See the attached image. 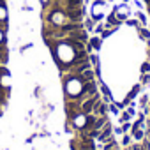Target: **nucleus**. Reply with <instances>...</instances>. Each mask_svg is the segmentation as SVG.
I'll list each match as a JSON object with an SVG mask.
<instances>
[{"instance_id":"obj_1","label":"nucleus","mask_w":150,"mask_h":150,"mask_svg":"<svg viewBox=\"0 0 150 150\" xmlns=\"http://www.w3.org/2000/svg\"><path fill=\"white\" fill-rule=\"evenodd\" d=\"M96 94H97V88H96L94 80L92 81H85V85H83V96L85 97H94Z\"/></svg>"},{"instance_id":"obj_2","label":"nucleus","mask_w":150,"mask_h":150,"mask_svg":"<svg viewBox=\"0 0 150 150\" xmlns=\"http://www.w3.org/2000/svg\"><path fill=\"white\" fill-rule=\"evenodd\" d=\"M81 14H83V9H80V11H74V9H71V11L67 13L69 20H72V21H80V20H81Z\"/></svg>"},{"instance_id":"obj_3","label":"nucleus","mask_w":150,"mask_h":150,"mask_svg":"<svg viewBox=\"0 0 150 150\" xmlns=\"http://www.w3.org/2000/svg\"><path fill=\"white\" fill-rule=\"evenodd\" d=\"M78 78H80L83 83H85V81H92V80H94V72H92L90 69H87V71H83V72L80 74Z\"/></svg>"},{"instance_id":"obj_4","label":"nucleus","mask_w":150,"mask_h":150,"mask_svg":"<svg viewBox=\"0 0 150 150\" xmlns=\"http://www.w3.org/2000/svg\"><path fill=\"white\" fill-rule=\"evenodd\" d=\"M81 28V25L80 23H67V25H64L62 27V30L64 32H76V30H80Z\"/></svg>"},{"instance_id":"obj_5","label":"nucleus","mask_w":150,"mask_h":150,"mask_svg":"<svg viewBox=\"0 0 150 150\" xmlns=\"http://www.w3.org/2000/svg\"><path fill=\"white\" fill-rule=\"evenodd\" d=\"M94 110H96V113H99L101 117H106V110H108V106H106V104H103V103L99 101V104L96 103V106H94Z\"/></svg>"},{"instance_id":"obj_6","label":"nucleus","mask_w":150,"mask_h":150,"mask_svg":"<svg viewBox=\"0 0 150 150\" xmlns=\"http://www.w3.org/2000/svg\"><path fill=\"white\" fill-rule=\"evenodd\" d=\"M110 132H111V127H110V125H106V127L103 129V132H99V136H97V138H99L101 141H104V139H108Z\"/></svg>"},{"instance_id":"obj_7","label":"nucleus","mask_w":150,"mask_h":150,"mask_svg":"<svg viewBox=\"0 0 150 150\" xmlns=\"http://www.w3.org/2000/svg\"><path fill=\"white\" fill-rule=\"evenodd\" d=\"M106 124V117H103V118H99V120H96L94 122V131H101V127Z\"/></svg>"},{"instance_id":"obj_8","label":"nucleus","mask_w":150,"mask_h":150,"mask_svg":"<svg viewBox=\"0 0 150 150\" xmlns=\"http://www.w3.org/2000/svg\"><path fill=\"white\" fill-rule=\"evenodd\" d=\"M71 39H78V41H81V42H83V41H87V34H85V32L72 34V35H71Z\"/></svg>"},{"instance_id":"obj_9","label":"nucleus","mask_w":150,"mask_h":150,"mask_svg":"<svg viewBox=\"0 0 150 150\" xmlns=\"http://www.w3.org/2000/svg\"><path fill=\"white\" fill-rule=\"evenodd\" d=\"M80 4H81V0H67V7H69V11H71V9H76Z\"/></svg>"},{"instance_id":"obj_10","label":"nucleus","mask_w":150,"mask_h":150,"mask_svg":"<svg viewBox=\"0 0 150 150\" xmlns=\"http://www.w3.org/2000/svg\"><path fill=\"white\" fill-rule=\"evenodd\" d=\"M90 46L96 48V50H99V48H101V39H99V37H94V39L90 41Z\"/></svg>"},{"instance_id":"obj_11","label":"nucleus","mask_w":150,"mask_h":150,"mask_svg":"<svg viewBox=\"0 0 150 150\" xmlns=\"http://www.w3.org/2000/svg\"><path fill=\"white\" fill-rule=\"evenodd\" d=\"M138 90H139V87H138V85H136V87H134V88H132V90H131V92H129V96H127V97H125V103H127V101H129V99H132V97H134V96H136V94H138Z\"/></svg>"},{"instance_id":"obj_12","label":"nucleus","mask_w":150,"mask_h":150,"mask_svg":"<svg viewBox=\"0 0 150 150\" xmlns=\"http://www.w3.org/2000/svg\"><path fill=\"white\" fill-rule=\"evenodd\" d=\"M145 111H146V113H150V106H148V108H145ZM146 141L150 143V122H148V131H146Z\"/></svg>"},{"instance_id":"obj_13","label":"nucleus","mask_w":150,"mask_h":150,"mask_svg":"<svg viewBox=\"0 0 150 150\" xmlns=\"http://www.w3.org/2000/svg\"><path fill=\"white\" fill-rule=\"evenodd\" d=\"M134 138H136V139H141V138H143V131L134 129Z\"/></svg>"},{"instance_id":"obj_14","label":"nucleus","mask_w":150,"mask_h":150,"mask_svg":"<svg viewBox=\"0 0 150 150\" xmlns=\"http://www.w3.org/2000/svg\"><path fill=\"white\" fill-rule=\"evenodd\" d=\"M108 21H110V25H113V23H115V25H118V20H117V18H115L113 14H111V16L108 18Z\"/></svg>"},{"instance_id":"obj_15","label":"nucleus","mask_w":150,"mask_h":150,"mask_svg":"<svg viewBox=\"0 0 150 150\" xmlns=\"http://www.w3.org/2000/svg\"><path fill=\"white\" fill-rule=\"evenodd\" d=\"M122 143H124L125 146H127V145H131V136H127V134H125V136H124V141H122Z\"/></svg>"},{"instance_id":"obj_16","label":"nucleus","mask_w":150,"mask_h":150,"mask_svg":"<svg viewBox=\"0 0 150 150\" xmlns=\"http://www.w3.org/2000/svg\"><path fill=\"white\" fill-rule=\"evenodd\" d=\"M141 71H143V72L150 71V64H143V65H141Z\"/></svg>"},{"instance_id":"obj_17","label":"nucleus","mask_w":150,"mask_h":150,"mask_svg":"<svg viewBox=\"0 0 150 150\" xmlns=\"http://www.w3.org/2000/svg\"><path fill=\"white\" fill-rule=\"evenodd\" d=\"M92 124H94V117H88V118H87V127H90Z\"/></svg>"},{"instance_id":"obj_18","label":"nucleus","mask_w":150,"mask_h":150,"mask_svg":"<svg viewBox=\"0 0 150 150\" xmlns=\"http://www.w3.org/2000/svg\"><path fill=\"white\" fill-rule=\"evenodd\" d=\"M141 35L146 39V37H150V32H148V30H141Z\"/></svg>"},{"instance_id":"obj_19","label":"nucleus","mask_w":150,"mask_h":150,"mask_svg":"<svg viewBox=\"0 0 150 150\" xmlns=\"http://www.w3.org/2000/svg\"><path fill=\"white\" fill-rule=\"evenodd\" d=\"M97 60H99L97 55H92V57H90V62H92V64H97Z\"/></svg>"},{"instance_id":"obj_20","label":"nucleus","mask_w":150,"mask_h":150,"mask_svg":"<svg viewBox=\"0 0 150 150\" xmlns=\"http://www.w3.org/2000/svg\"><path fill=\"white\" fill-rule=\"evenodd\" d=\"M101 88H103V94H106V96H110V90H108V87H106V85H103Z\"/></svg>"},{"instance_id":"obj_21","label":"nucleus","mask_w":150,"mask_h":150,"mask_svg":"<svg viewBox=\"0 0 150 150\" xmlns=\"http://www.w3.org/2000/svg\"><path fill=\"white\" fill-rule=\"evenodd\" d=\"M131 150H143V146H141V145H132Z\"/></svg>"},{"instance_id":"obj_22","label":"nucleus","mask_w":150,"mask_h":150,"mask_svg":"<svg viewBox=\"0 0 150 150\" xmlns=\"http://www.w3.org/2000/svg\"><path fill=\"white\" fill-rule=\"evenodd\" d=\"M110 110H111V111H113V113H115V115H117V113H118V108H117V106H113V104H111V106H110Z\"/></svg>"},{"instance_id":"obj_23","label":"nucleus","mask_w":150,"mask_h":150,"mask_svg":"<svg viewBox=\"0 0 150 150\" xmlns=\"http://www.w3.org/2000/svg\"><path fill=\"white\" fill-rule=\"evenodd\" d=\"M127 129H131V124H124V127H122V132H125Z\"/></svg>"},{"instance_id":"obj_24","label":"nucleus","mask_w":150,"mask_h":150,"mask_svg":"<svg viewBox=\"0 0 150 150\" xmlns=\"http://www.w3.org/2000/svg\"><path fill=\"white\" fill-rule=\"evenodd\" d=\"M141 81H143V83H148V81H150V76H143Z\"/></svg>"}]
</instances>
